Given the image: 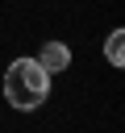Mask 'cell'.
<instances>
[{"label": "cell", "mask_w": 125, "mask_h": 133, "mask_svg": "<svg viewBox=\"0 0 125 133\" xmlns=\"http://www.w3.org/2000/svg\"><path fill=\"white\" fill-rule=\"evenodd\" d=\"M50 96V75L38 66V58H12L4 71V100L21 112L42 108Z\"/></svg>", "instance_id": "1"}, {"label": "cell", "mask_w": 125, "mask_h": 133, "mask_svg": "<svg viewBox=\"0 0 125 133\" xmlns=\"http://www.w3.org/2000/svg\"><path fill=\"white\" fill-rule=\"evenodd\" d=\"M38 66H42L46 75H58V71H67V66H71V50H67L63 42H46V46H42V54H38Z\"/></svg>", "instance_id": "2"}, {"label": "cell", "mask_w": 125, "mask_h": 133, "mask_svg": "<svg viewBox=\"0 0 125 133\" xmlns=\"http://www.w3.org/2000/svg\"><path fill=\"white\" fill-rule=\"evenodd\" d=\"M104 58L113 66H125V29H113L108 42H104Z\"/></svg>", "instance_id": "3"}]
</instances>
